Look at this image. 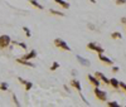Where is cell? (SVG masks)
Returning a JSON list of instances; mask_svg holds the SVG:
<instances>
[{
    "label": "cell",
    "mask_w": 126,
    "mask_h": 107,
    "mask_svg": "<svg viewBox=\"0 0 126 107\" xmlns=\"http://www.w3.org/2000/svg\"><path fill=\"white\" fill-rule=\"evenodd\" d=\"M10 43H12V39L8 34H3L0 35V49H5L10 46Z\"/></svg>",
    "instance_id": "1"
},
{
    "label": "cell",
    "mask_w": 126,
    "mask_h": 107,
    "mask_svg": "<svg viewBox=\"0 0 126 107\" xmlns=\"http://www.w3.org/2000/svg\"><path fill=\"white\" fill-rule=\"evenodd\" d=\"M54 46L57 47V48H61V49H63V50H71V48L68 47V44L66 43V40H63V39H61V38H57V39H54Z\"/></svg>",
    "instance_id": "3"
},
{
    "label": "cell",
    "mask_w": 126,
    "mask_h": 107,
    "mask_svg": "<svg viewBox=\"0 0 126 107\" xmlns=\"http://www.w3.org/2000/svg\"><path fill=\"white\" fill-rule=\"evenodd\" d=\"M94 76H96L102 83H105V84H110V79H109L106 76H105L103 73H101V72H96V73H94Z\"/></svg>",
    "instance_id": "6"
},
{
    "label": "cell",
    "mask_w": 126,
    "mask_h": 107,
    "mask_svg": "<svg viewBox=\"0 0 126 107\" xmlns=\"http://www.w3.org/2000/svg\"><path fill=\"white\" fill-rule=\"evenodd\" d=\"M23 30H24V33H25V35H27L28 38H30L32 33H30V30H29V28H27V27H23Z\"/></svg>",
    "instance_id": "21"
},
{
    "label": "cell",
    "mask_w": 126,
    "mask_h": 107,
    "mask_svg": "<svg viewBox=\"0 0 126 107\" xmlns=\"http://www.w3.org/2000/svg\"><path fill=\"white\" fill-rule=\"evenodd\" d=\"M14 44H16V46H19V47H22L23 49H27V46L24 44V43H16V42H14Z\"/></svg>",
    "instance_id": "22"
},
{
    "label": "cell",
    "mask_w": 126,
    "mask_h": 107,
    "mask_svg": "<svg viewBox=\"0 0 126 107\" xmlns=\"http://www.w3.org/2000/svg\"><path fill=\"white\" fill-rule=\"evenodd\" d=\"M112 72L113 73H117L119 72V67H112Z\"/></svg>",
    "instance_id": "27"
},
{
    "label": "cell",
    "mask_w": 126,
    "mask_h": 107,
    "mask_svg": "<svg viewBox=\"0 0 126 107\" xmlns=\"http://www.w3.org/2000/svg\"><path fill=\"white\" fill-rule=\"evenodd\" d=\"M87 48L91 49V50H93V52H96V53H103V52H105V49H103L101 46H98L97 43H93V42L88 43V44H87Z\"/></svg>",
    "instance_id": "4"
},
{
    "label": "cell",
    "mask_w": 126,
    "mask_h": 107,
    "mask_svg": "<svg viewBox=\"0 0 126 107\" xmlns=\"http://www.w3.org/2000/svg\"><path fill=\"white\" fill-rule=\"evenodd\" d=\"M98 59L101 61V62H103L105 64H109V66H112L113 64V61H111L109 57H106V56H103V53H98Z\"/></svg>",
    "instance_id": "8"
},
{
    "label": "cell",
    "mask_w": 126,
    "mask_h": 107,
    "mask_svg": "<svg viewBox=\"0 0 126 107\" xmlns=\"http://www.w3.org/2000/svg\"><path fill=\"white\" fill-rule=\"evenodd\" d=\"M18 81H19L20 83H22V84H25V83L28 82L27 79H24V78H22V77H19V78H18Z\"/></svg>",
    "instance_id": "26"
},
{
    "label": "cell",
    "mask_w": 126,
    "mask_h": 107,
    "mask_svg": "<svg viewBox=\"0 0 126 107\" xmlns=\"http://www.w3.org/2000/svg\"><path fill=\"white\" fill-rule=\"evenodd\" d=\"M59 67H61V64L58 62H53V63H52V66H50V71H57Z\"/></svg>",
    "instance_id": "18"
},
{
    "label": "cell",
    "mask_w": 126,
    "mask_h": 107,
    "mask_svg": "<svg viewBox=\"0 0 126 107\" xmlns=\"http://www.w3.org/2000/svg\"><path fill=\"white\" fill-rule=\"evenodd\" d=\"M16 62H18L19 64H23V66H27V67H30V68H34V67H35V64H34V63H32V62H30V61H28V59L18 58V59H16Z\"/></svg>",
    "instance_id": "7"
},
{
    "label": "cell",
    "mask_w": 126,
    "mask_h": 107,
    "mask_svg": "<svg viewBox=\"0 0 126 107\" xmlns=\"http://www.w3.org/2000/svg\"><path fill=\"white\" fill-rule=\"evenodd\" d=\"M107 106H110V107H120V105L117 102H115V101H109Z\"/></svg>",
    "instance_id": "19"
},
{
    "label": "cell",
    "mask_w": 126,
    "mask_h": 107,
    "mask_svg": "<svg viewBox=\"0 0 126 107\" xmlns=\"http://www.w3.org/2000/svg\"><path fill=\"white\" fill-rule=\"evenodd\" d=\"M111 38L112 39H121L122 35H121V33H119V31H113V33L111 34Z\"/></svg>",
    "instance_id": "16"
},
{
    "label": "cell",
    "mask_w": 126,
    "mask_h": 107,
    "mask_svg": "<svg viewBox=\"0 0 126 107\" xmlns=\"http://www.w3.org/2000/svg\"><path fill=\"white\" fill-rule=\"evenodd\" d=\"M93 92H94V96L97 97V100H100L101 102H106L107 101V94H106L105 91H101L98 87H94Z\"/></svg>",
    "instance_id": "2"
},
{
    "label": "cell",
    "mask_w": 126,
    "mask_h": 107,
    "mask_svg": "<svg viewBox=\"0 0 126 107\" xmlns=\"http://www.w3.org/2000/svg\"><path fill=\"white\" fill-rule=\"evenodd\" d=\"M13 100H14V103H15L16 106H20V103H19V101H18V98H16L15 94H13Z\"/></svg>",
    "instance_id": "24"
},
{
    "label": "cell",
    "mask_w": 126,
    "mask_h": 107,
    "mask_svg": "<svg viewBox=\"0 0 126 107\" xmlns=\"http://www.w3.org/2000/svg\"><path fill=\"white\" fill-rule=\"evenodd\" d=\"M71 86L72 87H75L77 91H79L81 92V90H82V87H81V83H79V81H77V79H72L71 81Z\"/></svg>",
    "instance_id": "12"
},
{
    "label": "cell",
    "mask_w": 126,
    "mask_h": 107,
    "mask_svg": "<svg viewBox=\"0 0 126 107\" xmlns=\"http://www.w3.org/2000/svg\"><path fill=\"white\" fill-rule=\"evenodd\" d=\"M120 87H121V88L125 91V93H126V83H124V82L120 81Z\"/></svg>",
    "instance_id": "23"
},
{
    "label": "cell",
    "mask_w": 126,
    "mask_h": 107,
    "mask_svg": "<svg viewBox=\"0 0 126 107\" xmlns=\"http://www.w3.org/2000/svg\"><path fill=\"white\" fill-rule=\"evenodd\" d=\"M50 14H53V15H58V16H64V13L58 12V10H54V9H50Z\"/></svg>",
    "instance_id": "17"
},
{
    "label": "cell",
    "mask_w": 126,
    "mask_h": 107,
    "mask_svg": "<svg viewBox=\"0 0 126 107\" xmlns=\"http://www.w3.org/2000/svg\"><path fill=\"white\" fill-rule=\"evenodd\" d=\"M116 4L117 5H124V4H126V0H116Z\"/></svg>",
    "instance_id": "25"
},
{
    "label": "cell",
    "mask_w": 126,
    "mask_h": 107,
    "mask_svg": "<svg viewBox=\"0 0 126 107\" xmlns=\"http://www.w3.org/2000/svg\"><path fill=\"white\" fill-rule=\"evenodd\" d=\"M77 59H78V62L82 64V66H85V67H88L90 66V62H88V59H86V58H83V57H81V56H77Z\"/></svg>",
    "instance_id": "13"
},
{
    "label": "cell",
    "mask_w": 126,
    "mask_h": 107,
    "mask_svg": "<svg viewBox=\"0 0 126 107\" xmlns=\"http://www.w3.org/2000/svg\"><path fill=\"white\" fill-rule=\"evenodd\" d=\"M35 57H37V50H30L29 53L24 54L22 58H23V59H28V61H30V59H33V58H35Z\"/></svg>",
    "instance_id": "9"
},
{
    "label": "cell",
    "mask_w": 126,
    "mask_h": 107,
    "mask_svg": "<svg viewBox=\"0 0 126 107\" xmlns=\"http://www.w3.org/2000/svg\"><path fill=\"white\" fill-rule=\"evenodd\" d=\"M87 78H88L90 83H91V84H93L94 87H100L101 81H100V79H98L96 76H92V74H88V76H87Z\"/></svg>",
    "instance_id": "5"
},
{
    "label": "cell",
    "mask_w": 126,
    "mask_h": 107,
    "mask_svg": "<svg viewBox=\"0 0 126 107\" xmlns=\"http://www.w3.org/2000/svg\"><path fill=\"white\" fill-rule=\"evenodd\" d=\"M24 87H25V91H29V90H30L32 87H33V83H32L30 81H28V82H27V83L24 84Z\"/></svg>",
    "instance_id": "20"
},
{
    "label": "cell",
    "mask_w": 126,
    "mask_h": 107,
    "mask_svg": "<svg viewBox=\"0 0 126 107\" xmlns=\"http://www.w3.org/2000/svg\"><path fill=\"white\" fill-rule=\"evenodd\" d=\"M121 21H122V23H125V24H126V18H122V19H121Z\"/></svg>",
    "instance_id": "28"
},
{
    "label": "cell",
    "mask_w": 126,
    "mask_h": 107,
    "mask_svg": "<svg viewBox=\"0 0 126 107\" xmlns=\"http://www.w3.org/2000/svg\"><path fill=\"white\" fill-rule=\"evenodd\" d=\"M9 90V84L6 82H1L0 83V91H8Z\"/></svg>",
    "instance_id": "15"
},
{
    "label": "cell",
    "mask_w": 126,
    "mask_h": 107,
    "mask_svg": "<svg viewBox=\"0 0 126 107\" xmlns=\"http://www.w3.org/2000/svg\"><path fill=\"white\" fill-rule=\"evenodd\" d=\"M29 3H30L32 5H33V6H35L37 9H39V10H43V5L39 4V3L37 1V0H29Z\"/></svg>",
    "instance_id": "14"
},
{
    "label": "cell",
    "mask_w": 126,
    "mask_h": 107,
    "mask_svg": "<svg viewBox=\"0 0 126 107\" xmlns=\"http://www.w3.org/2000/svg\"><path fill=\"white\" fill-rule=\"evenodd\" d=\"M54 3H57L58 5H61L63 9H69L71 4L68 1H64V0H54Z\"/></svg>",
    "instance_id": "10"
},
{
    "label": "cell",
    "mask_w": 126,
    "mask_h": 107,
    "mask_svg": "<svg viewBox=\"0 0 126 107\" xmlns=\"http://www.w3.org/2000/svg\"><path fill=\"white\" fill-rule=\"evenodd\" d=\"M110 86L113 87L115 90H117V88H120V81L116 79V78H111L110 79Z\"/></svg>",
    "instance_id": "11"
}]
</instances>
